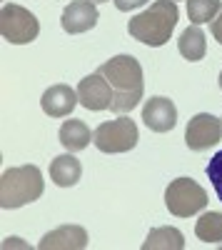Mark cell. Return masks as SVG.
<instances>
[{"label": "cell", "instance_id": "6da1fadb", "mask_svg": "<svg viewBox=\"0 0 222 250\" xmlns=\"http://www.w3.org/2000/svg\"><path fill=\"white\" fill-rule=\"evenodd\" d=\"M97 70L110 80V85L115 90L112 105H110L112 113H117V115L130 113L137 103L143 100L145 80H143V68H140L137 58H132V55H115L108 62H103Z\"/></svg>", "mask_w": 222, "mask_h": 250}, {"label": "cell", "instance_id": "7a4b0ae2", "mask_svg": "<svg viewBox=\"0 0 222 250\" xmlns=\"http://www.w3.org/2000/svg\"><path fill=\"white\" fill-rule=\"evenodd\" d=\"M180 20V10L175 0H155V3L135 15L128 23V33L145 45L160 48L172 38V30Z\"/></svg>", "mask_w": 222, "mask_h": 250}, {"label": "cell", "instance_id": "3957f363", "mask_svg": "<svg viewBox=\"0 0 222 250\" xmlns=\"http://www.w3.org/2000/svg\"><path fill=\"white\" fill-rule=\"evenodd\" d=\"M45 190L43 173L37 165H20V168H8L0 178V205L5 210L23 208L28 203H35Z\"/></svg>", "mask_w": 222, "mask_h": 250}, {"label": "cell", "instance_id": "277c9868", "mask_svg": "<svg viewBox=\"0 0 222 250\" xmlns=\"http://www.w3.org/2000/svg\"><path fill=\"white\" fill-rule=\"evenodd\" d=\"M165 205L175 218H192L207 208V193L192 178H177L165 190Z\"/></svg>", "mask_w": 222, "mask_h": 250}, {"label": "cell", "instance_id": "5b68a950", "mask_svg": "<svg viewBox=\"0 0 222 250\" xmlns=\"http://www.w3.org/2000/svg\"><path fill=\"white\" fill-rule=\"evenodd\" d=\"M137 140H140L137 125L125 115L117 120H105L103 125H97L92 135L95 148L103 153H128L137 145Z\"/></svg>", "mask_w": 222, "mask_h": 250}, {"label": "cell", "instance_id": "8992f818", "mask_svg": "<svg viewBox=\"0 0 222 250\" xmlns=\"http://www.w3.org/2000/svg\"><path fill=\"white\" fill-rule=\"evenodd\" d=\"M0 33H3V38L8 43L25 45V43H33L37 38L40 23L28 8L15 5V3H5L3 10H0Z\"/></svg>", "mask_w": 222, "mask_h": 250}, {"label": "cell", "instance_id": "52a82bcc", "mask_svg": "<svg viewBox=\"0 0 222 250\" xmlns=\"http://www.w3.org/2000/svg\"><path fill=\"white\" fill-rule=\"evenodd\" d=\"M222 140V118H215L210 113H197L190 118L185 128V143L195 153H203Z\"/></svg>", "mask_w": 222, "mask_h": 250}, {"label": "cell", "instance_id": "ba28073f", "mask_svg": "<svg viewBox=\"0 0 222 250\" xmlns=\"http://www.w3.org/2000/svg\"><path fill=\"white\" fill-rule=\"evenodd\" d=\"M77 98H80V105L88 110H110L115 90L110 80L100 70H95L92 75H85L77 83Z\"/></svg>", "mask_w": 222, "mask_h": 250}, {"label": "cell", "instance_id": "9c48e42d", "mask_svg": "<svg viewBox=\"0 0 222 250\" xmlns=\"http://www.w3.org/2000/svg\"><path fill=\"white\" fill-rule=\"evenodd\" d=\"M95 5L97 3H92V0H75V3H68L63 15H60L63 30L70 33V35H80V33L92 30L100 20V13H97Z\"/></svg>", "mask_w": 222, "mask_h": 250}, {"label": "cell", "instance_id": "30bf717a", "mask_svg": "<svg viewBox=\"0 0 222 250\" xmlns=\"http://www.w3.org/2000/svg\"><path fill=\"white\" fill-rule=\"evenodd\" d=\"M143 120L152 133H170L177 125V108L170 98L152 95L143 105Z\"/></svg>", "mask_w": 222, "mask_h": 250}, {"label": "cell", "instance_id": "8fae6325", "mask_svg": "<svg viewBox=\"0 0 222 250\" xmlns=\"http://www.w3.org/2000/svg\"><path fill=\"white\" fill-rule=\"evenodd\" d=\"M80 103L77 90H73L65 83H57V85H50L43 98H40V108H43L45 115L50 118H65L75 110V105Z\"/></svg>", "mask_w": 222, "mask_h": 250}, {"label": "cell", "instance_id": "7c38bea8", "mask_svg": "<svg viewBox=\"0 0 222 250\" xmlns=\"http://www.w3.org/2000/svg\"><path fill=\"white\" fill-rule=\"evenodd\" d=\"M40 250H53V248H68V250H83L88 248V233L80 225H63L57 230H50L37 243Z\"/></svg>", "mask_w": 222, "mask_h": 250}, {"label": "cell", "instance_id": "4fadbf2b", "mask_svg": "<svg viewBox=\"0 0 222 250\" xmlns=\"http://www.w3.org/2000/svg\"><path fill=\"white\" fill-rule=\"evenodd\" d=\"M57 138H60V143H63V148L70 150V153L85 150L88 145L92 143V133H90V128H88L83 120H77V118H70V120H65L63 125H60Z\"/></svg>", "mask_w": 222, "mask_h": 250}, {"label": "cell", "instance_id": "5bb4252c", "mask_svg": "<svg viewBox=\"0 0 222 250\" xmlns=\"http://www.w3.org/2000/svg\"><path fill=\"white\" fill-rule=\"evenodd\" d=\"M50 178L60 188H73L83 178V165L75 155H57L55 160H50Z\"/></svg>", "mask_w": 222, "mask_h": 250}, {"label": "cell", "instance_id": "9a60e30c", "mask_svg": "<svg viewBox=\"0 0 222 250\" xmlns=\"http://www.w3.org/2000/svg\"><path fill=\"white\" fill-rule=\"evenodd\" d=\"M177 48H180V55L190 62H197L203 60L205 53H207V40H205V33L200 30V25H190L183 30L177 40Z\"/></svg>", "mask_w": 222, "mask_h": 250}, {"label": "cell", "instance_id": "2e32d148", "mask_svg": "<svg viewBox=\"0 0 222 250\" xmlns=\"http://www.w3.org/2000/svg\"><path fill=\"white\" fill-rule=\"evenodd\" d=\"M157 250V248H167V250H183L185 248V238L175 228H155L150 230L148 240L143 243V250Z\"/></svg>", "mask_w": 222, "mask_h": 250}, {"label": "cell", "instance_id": "e0dca14e", "mask_svg": "<svg viewBox=\"0 0 222 250\" xmlns=\"http://www.w3.org/2000/svg\"><path fill=\"white\" fill-rule=\"evenodd\" d=\"M220 10L222 0H187V18L192 20V25L212 23Z\"/></svg>", "mask_w": 222, "mask_h": 250}, {"label": "cell", "instance_id": "ac0fdd59", "mask_svg": "<svg viewBox=\"0 0 222 250\" xmlns=\"http://www.w3.org/2000/svg\"><path fill=\"white\" fill-rule=\"evenodd\" d=\"M195 235L203 243H220L222 240V213H203L195 223Z\"/></svg>", "mask_w": 222, "mask_h": 250}, {"label": "cell", "instance_id": "d6986e66", "mask_svg": "<svg viewBox=\"0 0 222 250\" xmlns=\"http://www.w3.org/2000/svg\"><path fill=\"white\" fill-rule=\"evenodd\" d=\"M207 178H210V183L215 188V195L222 203V150L215 153V158L207 163Z\"/></svg>", "mask_w": 222, "mask_h": 250}, {"label": "cell", "instance_id": "ffe728a7", "mask_svg": "<svg viewBox=\"0 0 222 250\" xmlns=\"http://www.w3.org/2000/svg\"><path fill=\"white\" fill-rule=\"evenodd\" d=\"M148 3H150V0H115V8L123 10V13H130V10L143 8V5H148Z\"/></svg>", "mask_w": 222, "mask_h": 250}, {"label": "cell", "instance_id": "44dd1931", "mask_svg": "<svg viewBox=\"0 0 222 250\" xmlns=\"http://www.w3.org/2000/svg\"><path fill=\"white\" fill-rule=\"evenodd\" d=\"M210 30H212V35H215V40L222 45V10L217 13V18L210 23Z\"/></svg>", "mask_w": 222, "mask_h": 250}, {"label": "cell", "instance_id": "7402d4cb", "mask_svg": "<svg viewBox=\"0 0 222 250\" xmlns=\"http://www.w3.org/2000/svg\"><path fill=\"white\" fill-rule=\"evenodd\" d=\"M92 3H108V0H92Z\"/></svg>", "mask_w": 222, "mask_h": 250}, {"label": "cell", "instance_id": "603a6c76", "mask_svg": "<svg viewBox=\"0 0 222 250\" xmlns=\"http://www.w3.org/2000/svg\"><path fill=\"white\" fill-rule=\"evenodd\" d=\"M220 90H222V73H220Z\"/></svg>", "mask_w": 222, "mask_h": 250}, {"label": "cell", "instance_id": "cb8c5ba5", "mask_svg": "<svg viewBox=\"0 0 222 250\" xmlns=\"http://www.w3.org/2000/svg\"><path fill=\"white\" fill-rule=\"evenodd\" d=\"M175 3H177V0H175Z\"/></svg>", "mask_w": 222, "mask_h": 250}]
</instances>
